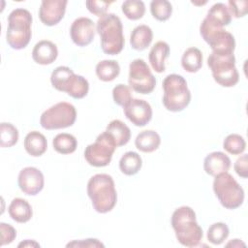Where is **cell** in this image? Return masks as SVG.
<instances>
[{"instance_id": "obj_1", "label": "cell", "mask_w": 248, "mask_h": 248, "mask_svg": "<svg viewBox=\"0 0 248 248\" xmlns=\"http://www.w3.org/2000/svg\"><path fill=\"white\" fill-rule=\"evenodd\" d=\"M176 239L185 247H196L202 239L203 232L196 220L193 208L187 205L176 208L170 219Z\"/></svg>"}, {"instance_id": "obj_2", "label": "cell", "mask_w": 248, "mask_h": 248, "mask_svg": "<svg viewBox=\"0 0 248 248\" xmlns=\"http://www.w3.org/2000/svg\"><path fill=\"white\" fill-rule=\"evenodd\" d=\"M87 194L93 208L99 213L113 209L117 202V193L112 177L107 173L93 175L87 183Z\"/></svg>"}, {"instance_id": "obj_3", "label": "cell", "mask_w": 248, "mask_h": 248, "mask_svg": "<svg viewBox=\"0 0 248 248\" xmlns=\"http://www.w3.org/2000/svg\"><path fill=\"white\" fill-rule=\"evenodd\" d=\"M96 32L100 36L102 50L108 55L120 53L124 47L123 25L121 19L114 14H106L99 17Z\"/></svg>"}, {"instance_id": "obj_4", "label": "cell", "mask_w": 248, "mask_h": 248, "mask_svg": "<svg viewBox=\"0 0 248 248\" xmlns=\"http://www.w3.org/2000/svg\"><path fill=\"white\" fill-rule=\"evenodd\" d=\"M32 15L23 8L13 10L8 16V28L6 40L13 49H22L29 44L32 31Z\"/></svg>"}, {"instance_id": "obj_5", "label": "cell", "mask_w": 248, "mask_h": 248, "mask_svg": "<svg viewBox=\"0 0 248 248\" xmlns=\"http://www.w3.org/2000/svg\"><path fill=\"white\" fill-rule=\"evenodd\" d=\"M163 105L172 112L186 108L191 101V92L185 78L177 74L168 75L163 80Z\"/></svg>"}, {"instance_id": "obj_6", "label": "cell", "mask_w": 248, "mask_h": 248, "mask_svg": "<svg viewBox=\"0 0 248 248\" xmlns=\"http://www.w3.org/2000/svg\"><path fill=\"white\" fill-rule=\"evenodd\" d=\"M52 86L61 92H66L74 99L84 98L89 91V83L85 78L76 75L67 66H59L53 70L50 76Z\"/></svg>"}, {"instance_id": "obj_7", "label": "cell", "mask_w": 248, "mask_h": 248, "mask_svg": "<svg viewBox=\"0 0 248 248\" xmlns=\"http://www.w3.org/2000/svg\"><path fill=\"white\" fill-rule=\"evenodd\" d=\"M213 191L222 206L227 209H235L244 202L243 188L228 171L215 176Z\"/></svg>"}, {"instance_id": "obj_8", "label": "cell", "mask_w": 248, "mask_h": 248, "mask_svg": "<svg viewBox=\"0 0 248 248\" xmlns=\"http://www.w3.org/2000/svg\"><path fill=\"white\" fill-rule=\"evenodd\" d=\"M207 65L211 70L214 80L223 87H232L239 80V74L235 67V57L231 55H216L210 53Z\"/></svg>"}, {"instance_id": "obj_9", "label": "cell", "mask_w": 248, "mask_h": 248, "mask_svg": "<svg viewBox=\"0 0 248 248\" xmlns=\"http://www.w3.org/2000/svg\"><path fill=\"white\" fill-rule=\"evenodd\" d=\"M76 119V108L70 103L59 102L42 113L40 124L46 130H57L73 126Z\"/></svg>"}, {"instance_id": "obj_10", "label": "cell", "mask_w": 248, "mask_h": 248, "mask_svg": "<svg viewBox=\"0 0 248 248\" xmlns=\"http://www.w3.org/2000/svg\"><path fill=\"white\" fill-rule=\"evenodd\" d=\"M116 147L113 138L105 131L97 137L93 143L87 145L84 150V158L90 166L106 167L110 163Z\"/></svg>"}, {"instance_id": "obj_11", "label": "cell", "mask_w": 248, "mask_h": 248, "mask_svg": "<svg viewBox=\"0 0 248 248\" xmlns=\"http://www.w3.org/2000/svg\"><path fill=\"white\" fill-rule=\"evenodd\" d=\"M129 86L140 94H149L156 86V78L143 59H135L129 65Z\"/></svg>"}, {"instance_id": "obj_12", "label": "cell", "mask_w": 248, "mask_h": 248, "mask_svg": "<svg viewBox=\"0 0 248 248\" xmlns=\"http://www.w3.org/2000/svg\"><path fill=\"white\" fill-rule=\"evenodd\" d=\"M232 21V15L224 3H216L208 10L206 16L201 23L200 34L204 40L212 33L223 29Z\"/></svg>"}, {"instance_id": "obj_13", "label": "cell", "mask_w": 248, "mask_h": 248, "mask_svg": "<svg viewBox=\"0 0 248 248\" xmlns=\"http://www.w3.org/2000/svg\"><path fill=\"white\" fill-rule=\"evenodd\" d=\"M19 189L28 196H36L45 185V178L42 171L35 167H26L22 169L17 177Z\"/></svg>"}, {"instance_id": "obj_14", "label": "cell", "mask_w": 248, "mask_h": 248, "mask_svg": "<svg viewBox=\"0 0 248 248\" xmlns=\"http://www.w3.org/2000/svg\"><path fill=\"white\" fill-rule=\"evenodd\" d=\"M123 111L128 120L135 126L143 127L152 118V108L150 104L142 99H132L123 107Z\"/></svg>"}, {"instance_id": "obj_15", "label": "cell", "mask_w": 248, "mask_h": 248, "mask_svg": "<svg viewBox=\"0 0 248 248\" xmlns=\"http://www.w3.org/2000/svg\"><path fill=\"white\" fill-rule=\"evenodd\" d=\"M95 33V23L92 19L85 16L75 19L70 28L71 39L78 46H88L94 40Z\"/></svg>"}, {"instance_id": "obj_16", "label": "cell", "mask_w": 248, "mask_h": 248, "mask_svg": "<svg viewBox=\"0 0 248 248\" xmlns=\"http://www.w3.org/2000/svg\"><path fill=\"white\" fill-rule=\"evenodd\" d=\"M67 0H44L39 9V17L46 26H53L59 23L66 12Z\"/></svg>"}, {"instance_id": "obj_17", "label": "cell", "mask_w": 248, "mask_h": 248, "mask_svg": "<svg viewBox=\"0 0 248 248\" xmlns=\"http://www.w3.org/2000/svg\"><path fill=\"white\" fill-rule=\"evenodd\" d=\"M205 42L216 55H231L235 49V40L232 33L225 29H220L211 34Z\"/></svg>"}, {"instance_id": "obj_18", "label": "cell", "mask_w": 248, "mask_h": 248, "mask_svg": "<svg viewBox=\"0 0 248 248\" xmlns=\"http://www.w3.org/2000/svg\"><path fill=\"white\" fill-rule=\"evenodd\" d=\"M231 159L228 155L221 151H214L209 153L203 161L204 171L211 175L216 176L219 173L226 172L230 170Z\"/></svg>"}, {"instance_id": "obj_19", "label": "cell", "mask_w": 248, "mask_h": 248, "mask_svg": "<svg viewBox=\"0 0 248 248\" xmlns=\"http://www.w3.org/2000/svg\"><path fill=\"white\" fill-rule=\"evenodd\" d=\"M58 56V49L55 44L47 40L38 42L32 50L33 60L40 65H49L53 63Z\"/></svg>"}, {"instance_id": "obj_20", "label": "cell", "mask_w": 248, "mask_h": 248, "mask_svg": "<svg viewBox=\"0 0 248 248\" xmlns=\"http://www.w3.org/2000/svg\"><path fill=\"white\" fill-rule=\"evenodd\" d=\"M170 56V46L164 41H159L151 47L148 55L149 63L152 69L157 73H163L166 70L165 61Z\"/></svg>"}, {"instance_id": "obj_21", "label": "cell", "mask_w": 248, "mask_h": 248, "mask_svg": "<svg viewBox=\"0 0 248 248\" xmlns=\"http://www.w3.org/2000/svg\"><path fill=\"white\" fill-rule=\"evenodd\" d=\"M26 152L33 157L42 156L47 148V141L46 137L38 131L29 132L23 142Z\"/></svg>"}, {"instance_id": "obj_22", "label": "cell", "mask_w": 248, "mask_h": 248, "mask_svg": "<svg viewBox=\"0 0 248 248\" xmlns=\"http://www.w3.org/2000/svg\"><path fill=\"white\" fill-rule=\"evenodd\" d=\"M8 212L10 217L17 223L28 222L33 215V210L29 202L21 198L14 199L9 207Z\"/></svg>"}, {"instance_id": "obj_23", "label": "cell", "mask_w": 248, "mask_h": 248, "mask_svg": "<svg viewBox=\"0 0 248 248\" xmlns=\"http://www.w3.org/2000/svg\"><path fill=\"white\" fill-rule=\"evenodd\" d=\"M153 39V33L149 26L145 24L135 27L130 36V45L132 48L141 51L147 48Z\"/></svg>"}, {"instance_id": "obj_24", "label": "cell", "mask_w": 248, "mask_h": 248, "mask_svg": "<svg viewBox=\"0 0 248 248\" xmlns=\"http://www.w3.org/2000/svg\"><path fill=\"white\" fill-rule=\"evenodd\" d=\"M161 143V138L159 134L153 130H145L140 132L136 140V147L144 153H151L158 149Z\"/></svg>"}, {"instance_id": "obj_25", "label": "cell", "mask_w": 248, "mask_h": 248, "mask_svg": "<svg viewBox=\"0 0 248 248\" xmlns=\"http://www.w3.org/2000/svg\"><path fill=\"white\" fill-rule=\"evenodd\" d=\"M106 131L113 138L117 147L127 144L131 139L130 128L119 119L110 121L107 126Z\"/></svg>"}, {"instance_id": "obj_26", "label": "cell", "mask_w": 248, "mask_h": 248, "mask_svg": "<svg viewBox=\"0 0 248 248\" xmlns=\"http://www.w3.org/2000/svg\"><path fill=\"white\" fill-rule=\"evenodd\" d=\"M202 53L197 47L187 48L181 58V66L188 73H197L202 67Z\"/></svg>"}, {"instance_id": "obj_27", "label": "cell", "mask_w": 248, "mask_h": 248, "mask_svg": "<svg viewBox=\"0 0 248 248\" xmlns=\"http://www.w3.org/2000/svg\"><path fill=\"white\" fill-rule=\"evenodd\" d=\"M142 166L141 157L135 151L124 153L119 161V169L125 175H134L140 171Z\"/></svg>"}, {"instance_id": "obj_28", "label": "cell", "mask_w": 248, "mask_h": 248, "mask_svg": "<svg viewBox=\"0 0 248 248\" xmlns=\"http://www.w3.org/2000/svg\"><path fill=\"white\" fill-rule=\"evenodd\" d=\"M96 75L102 81H112L120 73V66L115 60H102L96 65Z\"/></svg>"}, {"instance_id": "obj_29", "label": "cell", "mask_w": 248, "mask_h": 248, "mask_svg": "<svg viewBox=\"0 0 248 248\" xmlns=\"http://www.w3.org/2000/svg\"><path fill=\"white\" fill-rule=\"evenodd\" d=\"M53 148L60 154H71L76 151L78 140L76 137L68 133H61L54 137L52 140Z\"/></svg>"}, {"instance_id": "obj_30", "label": "cell", "mask_w": 248, "mask_h": 248, "mask_svg": "<svg viewBox=\"0 0 248 248\" xmlns=\"http://www.w3.org/2000/svg\"><path fill=\"white\" fill-rule=\"evenodd\" d=\"M124 16L131 20H138L144 16L145 5L140 0H126L121 6Z\"/></svg>"}, {"instance_id": "obj_31", "label": "cell", "mask_w": 248, "mask_h": 248, "mask_svg": "<svg viewBox=\"0 0 248 248\" xmlns=\"http://www.w3.org/2000/svg\"><path fill=\"white\" fill-rule=\"evenodd\" d=\"M229 234H230V230L228 226L225 223L217 222L212 224L208 228L206 237L210 243L214 245H220L228 238Z\"/></svg>"}, {"instance_id": "obj_32", "label": "cell", "mask_w": 248, "mask_h": 248, "mask_svg": "<svg viewBox=\"0 0 248 248\" xmlns=\"http://www.w3.org/2000/svg\"><path fill=\"white\" fill-rule=\"evenodd\" d=\"M18 131L11 123L2 122L0 124V146L12 147L18 140Z\"/></svg>"}, {"instance_id": "obj_33", "label": "cell", "mask_w": 248, "mask_h": 248, "mask_svg": "<svg viewBox=\"0 0 248 248\" xmlns=\"http://www.w3.org/2000/svg\"><path fill=\"white\" fill-rule=\"evenodd\" d=\"M150 12L155 19L166 21L172 14V6L167 0H153L150 3Z\"/></svg>"}, {"instance_id": "obj_34", "label": "cell", "mask_w": 248, "mask_h": 248, "mask_svg": "<svg viewBox=\"0 0 248 248\" xmlns=\"http://www.w3.org/2000/svg\"><path fill=\"white\" fill-rule=\"evenodd\" d=\"M223 148L230 154L239 155L244 152L246 142L242 136L238 134H231L224 140Z\"/></svg>"}, {"instance_id": "obj_35", "label": "cell", "mask_w": 248, "mask_h": 248, "mask_svg": "<svg viewBox=\"0 0 248 248\" xmlns=\"http://www.w3.org/2000/svg\"><path fill=\"white\" fill-rule=\"evenodd\" d=\"M112 98L116 105L123 108L133 99L130 86L122 84V83L117 84L112 89Z\"/></svg>"}, {"instance_id": "obj_36", "label": "cell", "mask_w": 248, "mask_h": 248, "mask_svg": "<svg viewBox=\"0 0 248 248\" xmlns=\"http://www.w3.org/2000/svg\"><path fill=\"white\" fill-rule=\"evenodd\" d=\"M112 3L111 2H107V1H94V0H89L85 2V5L87 7V10L97 16H103L107 14L109 5Z\"/></svg>"}, {"instance_id": "obj_37", "label": "cell", "mask_w": 248, "mask_h": 248, "mask_svg": "<svg viewBox=\"0 0 248 248\" xmlns=\"http://www.w3.org/2000/svg\"><path fill=\"white\" fill-rule=\"evenodd\" d=\"M228 9L232 15V16H234L236 18L243 17L247 14V5L248 2L246 0H238V1H233L230 0L228 2Z\"/></svg>"}, {"instance_id": "obj_38", "label": "cell", "mask_w": 248, "mask_h": 248, "mask_svg": "<svg viewBox=\"0 0 248 248\" xmlns=\"http://www.w3.org/2000/svg\"><path fill=\"white\" fill-rule=\"evenodd\" d=\"M0 232H1V244H0L1 246L12 243L16 236V231L10 224H6L3 222L0 223Z\"/></svg>"}, {"instance_id": "obj_39", "label": "cell", "mask_w": 248, "mask_h": 248, "mask_svg": "<svg viewBox=\"0 0 248 248\" xmlns=\"http://www.w3.org/2000/svg\"><path fill=\"white\" fill-rule=\"evenodd\" d=\"M234 170L238 176L242 178L248 177V156L247 154H243L240 156L234 163Z\"/></svg>"}, {"instance_id": "obj_40", "label": "cell", "mask_w": 248, "mask_h": 248, "mask_svg": "<svg viewBox=\"0 0 248 248\" xmlns=\"http://www.w3.org/2000/svg\"><path fill=\"white\" fill-rule=\"evenodd\" d=\"M67 247H105V245L96 238H87L83 240H74L69 242Z\"/></svg>"}, {"instance_id": "obj_41", "label": "cell", "mask_w": 248, "mask_h": 248, "mask_svg": "<svg viewBox=\"0 0 248 248\" xmlns=\"http://www.w3.org/2000/svg\"><path fill=\"white\" fill-rule=\"evenodd\" d=\"M17 247H40V244L38 242H36L35 240H30V239H26L22 242H20Z\"/></svg>"}, {"instance_id": "obj_42", "label": "cell", "mask_w": 248, "mask_h": 248, "mask_svg": "<svg viewBox=\"0 0 248 248\" xmlns=\"http://www.w3.org/2000/svg\"><path fill=\"white\" fill-rule=\"evenodd\" d=\"M226 246L227 247H230V246H232V247L243 246V247H245V244L242 241H240V239H232V241H230Z\"/></svg>"}]
</instances>
